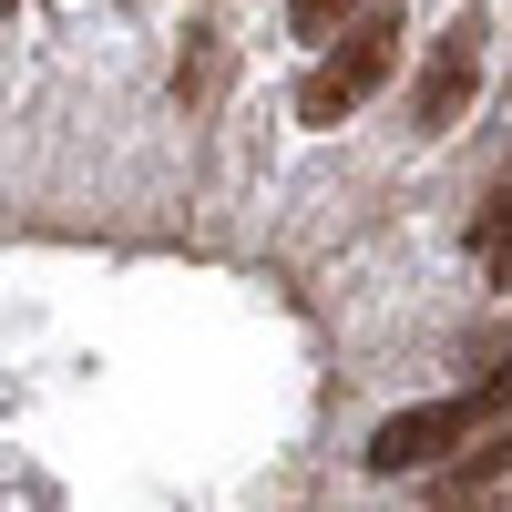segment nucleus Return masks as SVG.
Instances as JSON below:
<instances>
[{
    "mask_svg": "<svg viewBox=\"0 0 512 512\" xmlns=\"http://www.w3.org/2000/svg\"><path fill=\"white\" fill-rule=\"evenodd\" d=\"M359 11H369V0H287V31H297V41H338Z\"/></svg>",
    "mask_w": 512,
    "mask_h": 512,
    "instance_id": "obj_5",
    "label": "nucleus"
},
{
    "mask_svg": "<svg viewBox=\"0 0 512 512\" xmlns=\"http://www.w3.org/2000/svg\"><path fill=\"white\" fill-rule=\"evenodd\" d=\"M512 420V359L482 379V390H461V400H420V410H400V420H379L369 431V472H451V451L461 441H482V431H502Z\"/></svg>",
    "mask_w": 512,
    "mask_h": 512,
    "instance_id": "obj_1",
    "label": "nucleus"
},
{
    "mask_svg": "<svg viewBox=\"0 0 512 512\" xmlns=\"http://www.w3.org/2000/svg\"><path fill=\"white\" fill-rule=\"evenodd\" d=\"M482 52H492V11H461V21L431 41L420 93H410V123H420V134H461V113H472V93H482Z\"/></svg>",
    "mask_w": 512,
    "mask_h": 512,
    "instance_id": "obj_3",
    "label": "nucleus"
},
{
    "mask_svg": "<svg viewBox=\"0 0 512 512\" xmlns=\"http://www.w3.org/2000/svg\"><path fill=\"white\" fill-rule=\"evenodd\" d=\"M185 41H195V52H185L175 82H185V103H205V93H216V72H226V52H216V31H185Z\"/></svg>",
    "mask_w": 512,
    "mask_h": 512,
    "instance_id": "obj_6",
    "label": "nucleus"
},
{
    "mask_svg": "<svg viewBox=\"0 0 512 512\" xmlns=\"http://www.w3.org/2000/svg\"><path fill=\"white\" fill-rule=\"evenodd\" d=\"M492 287H512V246H502V256H492Z\"/></svg>",
    "mask_w": 512,
    "mask_h": 512,
    "instance_id": "obj_9",
    "label": "nucleus"
},
{
    "mask_svg": "<svg viewBox=\"0 0 512 512\" xmlns=\"http://www.w3.org/2000/svg\"><path fill=\"white\" fill-rule=\"evenodd\" d=\"M502 472H512V420H502V431H482L472 451L451 461V472H441V492H451V502H472V492H492Z\"/></svg>",
    "mask_w": 512,
    "mask_h": 512,
    "instance_id": "obj_4",
    "label": "nucleus"
},
{
    "mask_svg": "<svg viewBox=\"0 0 512 512\" xmlns=\"http://www.w3.org/2000/svg\"><path fill=\"white\" fill-rule=\"evenodd\" d=\"M400 41H410L400 11H359V21L318 52V72L297 82V123H308V134H338V123H349V113L379 93V82L400 72Z\"/></svg>",
    "mask_w": 512,
    "mask_h": 512,
    "instance_id": "obj_2",
    "label": "nucleus"
},
{
    "mask_svg": "<svg viewBox=\"0 0 512 512\" xmlns=\"http://www.w3.org/2000/svg\"><path fill=\"white\" fill-rule=\"evenodd\" d=\"M431 512H502L492 492H472V502H451V492H431Z\"/></svg>",
    "mask_w": 512,
    "mask_h": 512,
    "instance_id": "obj_8",
    "label": "nucleus"
},
{
    "mask_svg": "<svg viewBox=\"0 0 512 512\" xmlns=\"http://www.w3.org/2000/svg\"><path fill=\"white\" fill-rule=\"evenodd\" d=\"M472 246H482V256H502V246H512V175L492 185V205L472 216Z\"/></svg>",
    "mask_w": 512,
    "mask_h": 512,
    "instance_id": "obj_7",
    "label": "nucleus"
}]
</instances>
